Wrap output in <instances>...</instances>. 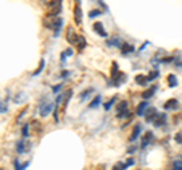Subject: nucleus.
Returning <instances> with one entry per match:
<instances>
[{"label":"nucleus","mask_w":182,"mask_h":170,"mask_svg":"<svg viewBox=\"0 0 182 170\" xmlns=\"http://www.w3.org/2000/svg\"><path fill=\"white\" fill-rule=\"evenodd\" d=\"M49 8H50V11H49V15H53V17H59V12L62 11V2H59V0H49L47 3H46Z\"/></svg>","instance_id":"nucleus-1"},{"label":"nucleus","mask_w":182,"mask_h":170,"mask_svg":"<svg viewBox=\"0 0 182 170\" xmlns=\"http://www.w3.org/2000/svg\"><path fill=\"white\" fill-rule=\"evenodd\" d=\"M115 111H117V117H126L127 115V111H129V103H127V100H120L118 103H117V108H115Z\"/></svg>","instance_id":"nucleus-2"},{"label":"nucleus","mask_w":182,"mask_h":170,"mask_svg":"<svg viewBox=\"0 0 182 170\" xmlns=\"http://www.w3.org/2000/svg\"><path fill=\"white\" fill-rule=\"evenodd\" d=\"M73 15H74V23L76 24H81L82 23V6H81V2H76L74 6H73Z\"/></svg>","instance_id":"nucleus-3"},{"label":"nucleus","mask_w":182,"mask_h":170,"mask_svg":"<svg viewBox=\"0 0 182 170\" xmlns=\"http://www.w3.org/2000/svg\"><path fill=\"white\" fill-rule=\"evenodd\" d=\"M53 108H55L53 102H44V103L41 105V108H39V114H41V117H47L49 114L53 111Z\"/></svg>","instance_id":"nucleus-4"},{"label":"nucleus","mask_w":182,"mask_h":170,"mask_svg":"<svg viewBox=\"0 0 182 170\" xmlns=\"http://www.w3.org/2000/svg\"><path fill=\"white\" fill-rule=\"evenodd\" d=\"M29 131L32 135H39L43 131V123H39L38 120H32L29 122Z\"/></svg>","instance_id":"nucleus-5"},{"label":"nucleus","mask_w":182,"mask_h":170,"mask_svg":"<svg viewBox=\"0 0 182 170\" xmlns=\"http://www.w3.org/2000/svg\"><path fill=\"white\" fill-rule=\"evenodd\" d=\"M29 151H31V141H29L27 138L21 140V141L17 144V152L18 153H27Z\"/></svg>","instance_id":"nucleus-6"},{"label":"nucleus","mask_w":182,"mask_h":170,"mask_svg":"<svg viewBox=\"0 0 182 170\" xmlns=\"http://www.w3.org/2000/svg\"><path fill=\"white\" fill-rule=\"evenodd\" d=\"M93 31L99 35V37L102 38H108V32L105 31V27H103V24L102 23H99V21H96L94 24H93Z\"/></svg>","instance_id":"nucleus-7"},{"label":"nucleus","mask_w":182,"mask_h":170,"mask_svg":"<svg viewBox=\"0 0 182 170\" xmlns=\"http://www.w3.org/2000/svg\"><path fill=\"white\" fill-rule=\"evenodd\" d=\"M77 39H79V35L74 32V29H73V27H67V41H68L70 44H74V46H76Z\"/></svg>","instance_id":"nucleus-8"},{"label":"nucleus","mask_w":182,"mask_h":170,"mask_svg":"<svg viewBox=\"0 0 182 170\" xmlns=\"http://www.w3.org/2000/svg\"><path fill=\"white\" fill-rule=\"evenodd\" d=\"M56 20H58V17H53V15H49V14H47V15L43 19V24H44L47 29H53Z\"/></svg>","instance_id":"nucleus-9"},{"label":"nucleus","mask_w":182,"mask_h":170,"mask_svg":"<svg viewBox=\"0 0 182 170\" xmlns=\"http://www.w3.org/2000/svg\"><path fill=\"white\" fill-rule=\"evenodd\" d=\"M129 166H134V160H132V158H129L126 163H117V164L112 167V170H125V169H127Z\"/></svg>","instance_id":"nucleus-10"},{"label":"nucleus","mask_w":182,"mask_h":170,"mask_svg":"<svg viewBox=\"0 0 182 170\" xmlns=\"http://www.w3.org/2000/svg\"><path fill=\"white\" fill-rule=\"evenodd\" d=\"M156 115H158V113H156L155 108H147V111H146V114H144V118L147 122H153V120L156 118Z\"/></svg>","instance_id":"nucleus-11"},{"label":"nucleus","mask_w":182,"mask_h":170,"mask_svg":"<svg viewBox=\"0 0 182 170\" xmlns=\"http://www.w3.org/2000/svg\"><path fill=\"white\" fill-rule=\"evenodd\" d=\"M155 91H156V87H155V85H152L150 88H147L146 91H143V93H141V97H143L144 100H147V99H150L152 96L155 94Z\"/></svg>","instance_id":"nucleus-12"},{"label":"nucleus","mask_w":182,"mask_h":170,"mask_svg":"<svg viewBox=\"0 0 182 170\" xmlns=\"http://www.w3.org/2000/svg\"><path fill=\"white\" fill-rule=\"evenodd\" d=\"M140 132H141V126H140V125H135V126H134V129H132L130 137H129V140H130V141H135V140L138 138Z\"/></svg>","instance_id":"nucleus-13"},{"label":"nucleus","mask_w":182,"mask_h":170,"mask_svg":"<svg viewBox=\"0 0 182 170\" xmlns=\"http://www.w3.org/2000/svg\"><path fill=\"white\" fill-rule=\"evenodd\" d=\"M147 108H149V103H147L146 100L141 102V103L137 106V115H143V117H144V114H146L144 110H147Z\"/></svg>","instance_id":"nucleus-14"},{"label":"nucleus","mask_w":182,"mask_h":170,"mask_svg":"<svg viewBox=\"0 0 182 170\" xmlns=\"http://www.w3.org/2000/svg\"><path fill=\"white\" fill-rule=\"evenodd\" d=\"M178 106V100L176 99H170L164 103V110H172V108H176Z\"/></svg>","instance_id":"nucleus-15"},{"label":"nucleus","mask_w":182,"mask_h":170,"mask_svg":"<svg viewBox=\"0 0 182 170\" xmlns=\"http://www.w3.org/2000/svg\"><path fill=\"white\" fill-rule=\"evenodd\" d=\"M153 123H155V126H163L165 123V114H158L156 118L153 120Z\"/></svg>","instance_id":"nucleus-16"},{"label":"nucleus","mask_w":182,"mask_h":170,"mask_svg":"<svg viewBox=\"0 0 182 170\" xmlns=\"http://www.w3.org/2000/svg\"><path fill=\"white\" fill-rule=\"evenodd\" d=\"M85 46H87V41H85V38L82 37V35H79V39H77V43H76V47H77V50L81 52V50H84L85 49Z\"/></svg>","instance_id":"nucleus-17"},{"label":"nucleus","mask_w":182,"mask_h":170,"mask_svg":"<svg viewBox=\"0 0 182 170\" xmlns=\"http://www.w3.org/2000/svg\"><path fill=\"white\" fill-rule=\"evenodd\" d=\"M132 52H134V46H130V44H127V43L122 44V53H123V55L132 53Z\"/></svg>","instance_id":"nucleus-18"},{"label":"nucleus","mask_w":182,"mask_h":170,"mask_svg":"<svg viewBox=\"0 0 182 170\" xmlns=\"http://www.w3.org/2000/svg\"><path fill=\"white\" fill-rule=\"evenodd\" d=\"M29 164H31V161H26V163H23V164H20V161H18V160H15V161H14L15 170H26Z\"/></svg>","instance_id":"nucleus-19"},{"label":"nucleus","mask_w":182,"mask_h":170,"mask_svg":"<svg viewBox=\"0 0 182 170\" xmlns=\"http://www.w3.org/2000/svg\"><path fill=\"white\" fill-rule=\"evenodd\" d=\"M167 82H168V87H176L178 85V79H176V76L175 75H168L167 76Z\"/></svg>","instance_id":"nucleus-20"},{"label":"nucleus","mask_w":182,"mask_h":170,"mask_svg":"<svg viewBox=\"0 0 182 170\" xmlns=\"http://www.w3.org/2000/svg\"><path fill=\"white\" fill-rule=\"evenodd\" d=\"M91 93H93V88H88V90L82 91V93L79 94V99H81V102H84V100H85V99H87V97H88Z\"/></svg>","instance_id":"nucleus-21"},{"label":"nucleus","mask_w":182,"mask_h":170,"mask_svg":"<svg viewBox=\"0 0 182 170\" xmlns=\"http://www.w3.org/2000/svg\"><path fill=\"white\" fill-rule=\"evenodd\" d=\"M44 65H46V62H44V59H41V61H39V65H38V68H36L32 75H34V76H38L39 73H41V72H43V70H44Z\"/></svg>","instance_id":"nucleus-22"},{"label":"nucleus","mask_w":182,"mask_h":170,"mask_svg":"<svg viewBox=\"0 0 182 170\" xmlns=\"http://www.w3.org/2000/svg\"><path fill=\"white\" fill-rule=\"evenodd\" d=\"M152 135H153V134H152V132H147V134H146V137H144V138H143V143H141V146H143V149H144L146 146L149 144V141L152 140Z\"/></svg>","instance_id":"nucleus-23"},{"label":"nucleus","mask_w":182,"mask_h":170,"mask_svg":"<svg viewBox=\"0 0 182 170\" xmlns=\"http://www.w3.org/2000/svg\"><path fill=\"white\" fill-rule=\"evenodd\" d=\"M99 15H102V12H100L99 9H91L90 14H88L90 19H96V17H99Z\"/></svg>","instance_id":"nucleus-24"},{"label":"nucleus","mask_w":182,"mask_h":170,"mask_svg":"<svg viewBox=\"0 0 182 170\" xmlns=\"http://www.w3.org/2000/svg\"><path fill=\"white\" fill-rule=\"evenodd\" d=\"M72 55H73V50H72V49H67V50H65V52L61 55V62H64V61H65V58H67V56H72Z\"/></svg>","instance_id":"nucleus-25"},{"label":"nucleus","mask_w":182,"mask_h":170,"mask_svg":"<svg viewBox=\"0 0 182 170\" xmlns=\"http://www.w3.org/2000/svg\"><path fill=\"white\" fill-rule=\"evenodd\" d=\"M100 99H102L100 96H96V97H94V100H93V102L90 103V108H96V106L100 103Z\"/></svg>","instance_id":"nucleus-26"},{"label":"nucleus","mask_w":182,"mask_h":170,"mask_svg":"<svg viewBox=\"0 0 182 170\" xmlns=\"http://www.w3.org/2000/svg\"><path fill=\"white\" fill-rule=\"evenodd\" d=\"M21 134H23V137H24V138H27V137H29V123H26V125L23 126Z\"/></svg>","instance_id":"nucleus-27"},{"label":"nucleus","mask_w":182,"mask_h":170,"mask_svg":"<svg viewBox=\"0 0 182 170\" xmlns=\"http://www.w3.org/2000/svg\"><path fill=\"white\" fill-rule=\"evenodd\" d=\"M135 82L143 85V84H146V82H147V77H144V76H141V75H138L137 77H135Z\"/></svg>","instance_id":"nucleus-28"},{"label":"nucleus","mask_w":182,"mask_h":170,"mask_svg":"<svg viewBox=\"0 0 182 170\" xmlns=\"http://www.w3.org/2000/svg\"><path fill=\"white\" fill-rule=\"evenodd\" d=\"M8 111V106H6V102L0 100V113H6Z\"/></svg>","instance_id":"nucleus-29"},{"label":"nucleus","mask_w":182,"mask_h":170,"mask_svg":"<svg viewBox=\"0 0 182 170\" xmlns=\"http://www.w3.org/2000/svg\"><path fill=\"white\" fill-rule=\"evenodd\" d=\"M173 166H175V169L176 170H182V161L181 160H176V161L173 163Z\"/></svg>","instance_id":"nucleus-30"},{"label":"nucleus","mask_w":182,"mask_h":170,"mask_svg":"<svg viewBox=\"0 0 182 170\" xmlns=\"http://www.w3.org/2000/svg\"><path fill=\"white\" fill-rule=\"evenodd\" d=\"M175 141L179 143V144H182V132H178L176 135H175Z\"/></svg>","instance_id":"nucleus-31"},{"label":"nucleus","mask_w":182,"mask_h":170,"mask_svg":"<svg viewBox=\"0 0 182 170\" xmlns=\"http://www.w3.org/2000/svg\"><path fill=\"white\" fill-rule=\"evenodd\" d=\"M156 77H158V72H152L147 76V81H152V79H156Z\"/></svg>","instance_id":"nucleus-32"},{"label":"nucleus","mask_w":182,"mask_h":170,"mask_svg":"<svg viewBox=\"0 0 182 170\" xmlns=\"http://www.w3.org/2000/svg\"><path fill=\"white\" fill-rule=\"evenodd\" d=\"M108 44H114V46H120V41H118V38H115V39H108Z\"/></svg>","instance_id":"nucleus-33"},{"label":"nucleus","mask_w":182,"mask_h":170,"mask_svg":"<svg viewBox=\"0 0 182 170\" xmlns=\"http://www.w3.org/2000/svg\"><path fill=\"white\" fill-rule=\"evenodd\" d=\"M114 102H115V97H112V99L109 100L108 103H105V110H109V108H111V105H112Z\"/></svg>","instance_id":"nucleus-34"},{"label":"nucleus","mask_w":182,"mask_h":170,"mask_svg":"<svg viewBox=\"0 0 182 170\" xmlns=\"http://www.w3.org/2000/svg\"><path fill=\"white\" fill-rule=\"evenodd\" d=\"M61 87H62V85H61V84H58V85H55L53 88H52V90H53V93H58V91H59V90H61Z\"/></svg>","instance_id":"nucleus-35"},{"label":"nucleus","mask_w":182,"mask_h":170,"mask_svg":"<svg viewBox=\"0 0 182 170\" xmlns=\"http://www.w3.org/2000/svg\"><path fill=\"white\" fill-rule=\"evenodd\" d=\"M68 75H70V72H68V70H67V72H62V73H61V76H62V77H68Z\"/></svg>","instance_id":"nucleus-36"},{"label":"nucleus","mask_w":182,"mask_h":170,"mask_svg":"<svg viewBox=\"0 0 182 170\" xmlns=\"http://www.w3.org/2000/svg\"><path fill=\"white\" fill-rule=\"evenodd\" d=\"M0 170H5V169H3V167H0Z\"/></svg>","instance_id":"nucleus-37"},{"label":"nucleus","mask_w":182,"mask_h":170,"mask_svg":"<svg viewBox=\"0 0 182 170\" xmlns=\"http://www.w3.org/2000/svg\"><path fill=\"white\" fill-rule=\"evenodd\" d=\"M99 170H102V167H99Z\"/></svg>","instance_id":"nucleus-38"}]
</instances>
